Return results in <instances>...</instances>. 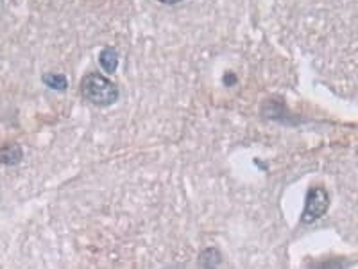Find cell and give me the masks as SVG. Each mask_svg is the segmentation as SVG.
<instances>
[{
	"label": "cell",
	"mask_w": 358,
	"mask_h": 269,
	"mask_svg": "<svg viewBox=\"0 0 358 269\" xmlns=\"http://www.w3.org/2000/svg\"><path fill=\"white\" fill-rule=\"evenodd\" d=\"M81 95L99 108L113 106L120 97V90L109 77L99 72H90L81 79Z\"/></svg>",
	"instance_id": "cell-1"
},
{
	"label": "cell",
	"mask_w": 358,
	"mask_h": 269,
	"mask_svg": "<svg viewBox=\"0 0 358 269\" xmlns=\"http://www.w3.org/2000/svg\"><path fill=\"white\" fill-rule=\"evenodd\" d=\"M328 208H330V192L324 187L313 185L308 189L305 198V208L301 212V223L303 224H312L315 221L323 219L326 216Z\"/></svg>",
	"instance_id": "cell-2"
},
{
	"label": "cell",
	"mask_w": 358,
	"mask_h": 269,
	"mask_svg": "<svg viewBox=\"0 0 358 269\" xmlns=\"http://www.w3.org/2000/svg\"><path fill=\"white\" fill-rule=\"evenodd\" d=\"M261 115L265 119H271L274 122H281V124H294L290 120V113L287 110L285 102L279 101V99H267L261 106Z\"/></svg>",
	"instance_id": "cell-3"
},
{
	"label": "cell",
	"mask_w": 358,
	"mask_h": 269,
	"mask_svg": "<svg viewBox=\"0 0 358 269\" xmlns=\"http://www.w3.org/2000/svg\"><path fill=\"white\" fill-rule=\"evenodd\" d=\"M24 158V149L20 144H6L0 147V164L6 167H14Z\"/></svg>",
	"instance_id": "cell-4"
},
{
	"label": "cell",
	"mask_w": 358,
	"mask_h": 269,
	"mask_svg": "<svg viewBox=\"0 0 358 269\" xmlns=\"http://www.w3.org/2000/svg\"><path fill=\"white\" fill-rule=\"evenodd\" d=\"M99 63L106 74H115L119 68V52L113 47H104L99 54Z\"/></svg>",
	"instance_id": "cell-5"
},
{
	"label": "cell",
	"mask_w": 358,
	"mask_h": 269,
	"mask_svg": "<svg viewBox=\"0 0 358 269\" xmlns=\"http://www.w3.org/2000/svg\"><path fill=\"white\" fill-rule=\"evenodd\" d=\"M222 262V255L217 248H206L199 255V266L201 267H217Z\"/></svg>",
	"instance_id": "cell-6"
},
{
	"label": "cell",
	"mask_w": 358,
	"mask_h": 269,
	"mask_svg": "<svg viewBox=\"0 0 358 269\" xmlns=\"http://www.w3.org/2000/svg\"><path fill=\"white\" fill-rule=\"evenodd\" d=\"M42 81L50 90H56V92H65L68 88V79H66L65 74H56V72L43 74Z\"/></svg>",
	"instance_id": "cell-7"
},
{
	"label": "cell",
	"mask_w": 358,
	"mask_h": 269,
	"mask_svg": "<svg viewBox=\"0 0 358 269\" xmlns=\"http://www.w3.org/2000/svg\"><path fill=\"white\" fill-rule=\"evenodd\" d=\"M237 81H238V77L235 76L233 72H226V74H224V77H222L224 86H235V84H237Z\"/></svg>",
	"instance_id": "cell-8"
},
{
	"label": "cell",
	"mask_w": 358,
	"mask_h": 269,
	"mask_svg": "<svg viewBox=\"0 0 358 269\" xmlns=\"http://www.w3.org/2000/svg\"><path fill=\"white\" fill-rule=\"evenodd\" d=\"M161 4H167V6H172V4H179L183 2V0H160Z\"/></svg>",
	"instance_id": "cell-9"
}]
</instances>
